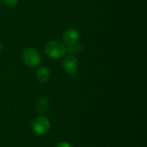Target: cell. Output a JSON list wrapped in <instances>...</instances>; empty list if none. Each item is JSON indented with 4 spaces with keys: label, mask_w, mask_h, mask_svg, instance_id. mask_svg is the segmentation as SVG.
<instances>
[{
    "label": "cell",
    "mask_w": 147,
    "mask_h": 147,
    "mask_svg": "<svg viewBox=\"0 0 147 147\" xmlns=\"http://www.w3.org/2000/svg\"><path fill=\"white\" fill-rule=\"evenodd\" d=\"M47 108H48V100L45 97L39 99L35 104V109L38 113L45 112Z\"/></svg>",
    "instance_id": "cell-7"
},
{
    "label": "cell",
    "mask_w": 147,
    "mask_h": 147,
    "mask_svg": "<svg viewBox=\"0 0 147 147\" xmlns=\"http://www.w3.org/2000/svg\"><path fill=\"white\" fill-rule=\"evenodd\" d=\"M22 60L28 67H36L41 62V56L34 47H28L22 53Z\"/></svg>",
    "instance_id": "cell-2"
},
{
    "label": "cell",
    "mask_w": 147,
    "mask_h": 147,
    "mask_svg": "<svg viewBox=\"0 0 147 147\" xmlns=\"http://www.w3.org/2000/svg\"><path fill=\"white\" fill-rule=\"evenodd\" d=\"M32 127L34 132L40 136L47 134L51 127L49 120L45 116H38L32 122Z\"/></svg>",
    "instance_id": "cell-3"
},
{
    "label": "cell",
    "mask_w": 147,
    "mask_h": 147,
    "mask_svg": "<svg viewBox=\"0 0 147 147\" xmlns=\"http://www.w3.org/2000/svg\"><path fill=\"white\" fill-rule=\"evenodd\" d=\"M2 47H3V45H2V43H1V41H0V52H1V50H2Z\"/></svg>",
    "instance_id": "cell-11"
},
{
    "label": "cell",
    "mask_w": 147,
    "mask_h": 147,
    "mask_svg": "<svg viewBox=\"0 0 147 147\" xmlns=\"http://www.w3.org/2000/svg\"><path fill=\"white\" fill-rule=\"evenodd\" d=\"M79 38H80L79 32L75 28H69L63 34V41L67 46L78 42Z\"/></svg>",
    "instance_id": "cell-5"
},
{
    "label": "cell",
    "mask_w": 147,
    "mask_h": 147,
    "mask_svg": "<svg viewBox=\"0 0 147 147\" xmlns=\"http://www.w3.org/2000/svg\"><path fill=\"white\" fill-rule=\"evenodd\" d=\"M50 71L47 66H41L36 71V80L40 84H46L50 79Z\"/></svg>",
    "instance_id": "cell-6"
},
{
    "label": "cell",
    "mask_w": 147,
    "mask_h": 147,
    "mask_svg": "<svg viewBox=\"0 0 147 147\" xmlns=\"http://www.w3.org/2000/svg\"><path fill=\"white\" fill-rule=\"evenodd\" d=\"M62 66H63V69L68 74L73 76L76 74L78 67V59L73 54H68L64 58L62 61Z\"/></svg>",
    "instance_id": "cell-4"
},
{
    "label": "cell",
    "mask_w": 147,
    "mask_h": 147,
    "mask_svg": "<svg viewBox=\"0 0 147 147\" xmlns=\"http://www.w3.org/2000/svg\"><path fill=\"white\" fill-rule=\"evenodd\" d=\"M45 53L49 58L53 59H58L62 58L65 54L66 47L64 42L53 40L46 44Z\"/></svg>",
    "instance_id": "cell-1"
},
{
    "label": "cell",
    "mask_w": 147,
    "mask_h": 147,
    "mask_svg": "<svg viewBox=\"0 0 147 147\" xmlns=\"http://www.w3.org/2000/svg\"><path fill=\"white\" fill-rule=\"evenodd\" d=\"M4 4L7 6V7H9V8H13L15 7L17 3H18V0H3Z\"/></svg>",
    "instance_id": "cell-9"
},
{
    "label": "cell",
    "mask_w": 147,
    "mask_h": 147,
    "mask_svg": "<svg viewBox=\"0 0 147 147\" xmlns=\"http://www.w3.org/2000/svg\"><path fill=\"white\" fill-rule=\"evenodd\" d=\"M83 50V47L80 44H78V42L68 45V47H66V51H68L70 53V54H78L80 53Z\"/></svg>",
    "instance_id": "cell-8"
},
{
    "label": "cell",
    "mask_w": 147,
    "mask_h": 147,
    "mask_svg": "<svg viewBox=\"0 0 147 147\" xmlns=\"http://www.w3.org/2000/svg\"><path fill=\"white\" fill-rule=\"evenodd\" d=\"M56 147H72L68 142H65V141H62V142H59Z\"/></svg>",
    "instance_id": "cell-10"
},
{
    "label": "cell",
    "mask_w": 147,
    "mask_h": 147,
    "mask_svg": "<svg viewBox=\"0 0 147 147\" xmlns=\"http://www.w3.org/2000/svg\"><path fill=\"white\" fill-rule=\"evenodd\" d=\"M2 1H3V0H0V4L2 3Z\"/></svg>",
    "instance_id": "cell-12"
}]
</instances>
